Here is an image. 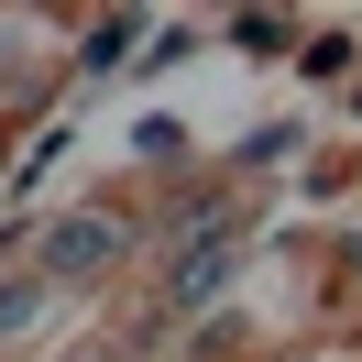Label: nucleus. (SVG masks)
<instances>
[{"label":"nucleus","instance_id":"nucleus-1","mask_svg":"<svg viewBox=\"0 0 362 362\" xmlns=\"http://www.w3.org/2000/svg\"><path fill=\"white\" fill-rule=\"evenodd\" d=\"M121 252V220L110 209H66V220L45 230V286H77V274H99Z\"/></svg>","mask_w":362,"mask_h":362},{"label":"nucleus","instance_id":"nucleus-2","mask_svg":"<svg viewBox=\"0 0 362 362\" xmlns=\"http://www.w3.org/2000/svg\"><path fill=\"white\" fill-rule=\"evenodd\" d=\"M220 274H230V230H209L198 252L176 264V308H198V296H220Z\"/></svg>","mask_w":362,"mask_h":362},{"label":"nucleus","instance_id":"nucleus-3","mask_svg":"<svg viewBox=\"0 0 362 362\" xmlns=\"http://www.w3.org/2000/svg\"><path fill=\"white\" fill-rule=\"evenodd\" d=\"M33 296H45L33 274H23V286H0V329H23V318H33Z\"/></svg>","mask_w":362,"mask_h":362}]
</instances>
